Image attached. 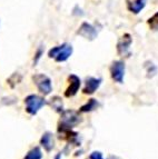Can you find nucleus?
Instances as JSON below:
<instances>
[{
  "label": "nucleus",
  "instance_id": "nucleus-8",
  "mask_svg": "<svg viewBox=\"0 0 158 159\" xmlns=\"http://www.w3.org/2000/svg\"><path fill=\"white\" fill-rule=\"evenodd\" d=\"M76 34H79V36H81L85 39L90 40V41H91V40H95L98 36L97 29H96L91 24H89V22H87V21H84L79 26Z\"/></svg>",
  "mask_w": 158,
  "mask_h": 159
},
{
  "label": "nucleus",
  "instance_id": "nucleus-7",
  "mask_svg": "<svg viewBox=\"0 0 158 159\" xmlns=\"http://www.w3.org/2000/svg\"><path fill=\"white\" fill-rule=\"evenodd\" d=\"M81 86V80L80 78L75 74H71L68 76V87L65 90V97L66 98H71L77 95L79 91V88Z\"/></svg>",
  "mask_w": 158,
  "mask_h": 159
},
{
  "label": "nucleus",
  "instance_id": "nucleus-17",
  "mask_svg": "<svg viewBox=\"0 0 158 159\" xmlns=\"http://www.w3.org/2000/svg\"><path fill=\"white\" fill-rule=\"evenodd\" d=\"M44 51H45V48L42 47V46H39V47L36 49L35 51V55H34V66L39 62V60L41 59V57L44 56Z\"/></svg>",
  "mask_w": 158,
  "mask_h": 159
},
{
  "label": "nucleus",
  "instance_id": "nucleus-4",
  "mask_svg": "<svg viewBox=\"0 0 158 159\" xmlns=\"http://www.w3.org/2000/svg\"><path fill=\"white\" fill-rule=\"evenodd\" d=\"M32 81L37 86L38 90L41 95L48 96L53 91V82L48 76L44 74H36L32 76Z\"/></svg>",
  "mask_w": 158,
  "mask_h": 159
},
{
  "label": "nucleus",
  "instance_id": "nucleus-19",
  "mask_svg": "<svg viewBox=\"0 0 158 159\" xmlns=\"http://www.w3.org/2000/svg\"><path fill=\"white\" fill-rule=\"evenodd\" d=\"M60 157H61V152H59V154L55 157V159H60Z\"/></svg>",
  "mask_w": 158,
  "mask_h": 159
},
{
  "label": "nucleus",
  "instance_id": "nucleus-13",
  "mask_svg": "<svg viewBox=\"0 0 158 159\" xmlns=\"http://www.w3.org/2000/svg\"><path fill=\"white\" fill-rule=\"evenodd\" d=\"M49 105L53 107V109L55 110V111L59 112V114H61V112L63 111V99H61L60 97H58V96H55V97H53V98L50 99Z\"/></svg>",
  "mask_w": 158,
  "mask_h": 159
},
{
  "label": "nucleus",
  "instance_id": "nucleus-10",
  "mask_svg": "<svg viewBox=\"0 0 158 159\" xmlns=\"http://www.w3.org/2000/svg\"><path fill=\"white\" fill-rule=\"evenodd\" d=\"M147 0H127V9L134 15H138L146 7Z\"/></svg>",
  "mask_w": 158,
  "mask_h": 159
},
{
  "label": "nucleus",
  "instance_id": "nucleus-1",
  "mask_svg": "<svg viewBox=\"0 0 158 159\" xmlns=\"http://www.w3.org/2000/svg\"><path fill=\"white\" fill-rule=\"evenodd\" d=\"M81 116L76 110H72V109L63 110L61 112L60 120L58 122L57 129H72L75 126L79 125L81 122Z\"/></svg>",
  "mask_w": 158,
  "mask_h": 159
},
{
  "label": "nucleus",
  "instance_id": "nucleus-12",
  "mask_svg": "<svg viewBox=\"0 0 158 159\" xmlns=\"http://www.w3.org/2000/svg\"><path fill=\"white\" fill-rule=\"evenodd\" d=\"M98 107H99V102H98V100L95 98H91V99H89L87 102L85 103V105H82V106L80 107L79 111L80 112H90V111L96 110Z\"/></svg>",
  "mask_w": 158,
  "mask_h": 159
},
{
  "label": "nucleus",
  "instance_id": "nucleus-3",
  "mask_svg": "<svg viewBox=\"0 0 158 159\" xmlns=\"http://www.w3.org/2000/svg\"><path fill=\"white\" fill-rule=\"evenodd\" d=\"M25 105H26V111L31 116H36L40 109L47 105V101L44 97L32 93L25 98Z\"/></svg>",
  "mask_w": 158,
  "mask_h": 159
},
{
  "label": "nucleus",
  "instance_id": "nucleus-6",
  "mask_svg": "<svg viewBox=\"0 0 158 159\" xmlns=\"http://www.w3.org/2000/svg\"><path fill=\"white\" fill-rule=\"evenodd\" d=\"M132 43V34L128 32H125L124 34H121L119 37L118 41H117V53L118 56L124 57L129 55V49Z\"/></svg>",
  "mask_w": 158,
  "mask_h": 159
},
{
  "label": "nucleus",
  "instance_id": "nucleus-2",
  "mask_svg": "<svg viewBox=\"0 0 158 159\" xmlns=\"http://www.w3.org/2000/svg\"><path fill=\"white\" fill-rule=\"evenodd\" d=\"M74 52V48L69 43H63V45L55 46L48 51V57L53 59L56 62H65L71 57Z\"/></svg>",
  "mask_w": 158,
  "mask_h": 159
},
{
  "label": "nucleus",
  "instance_id": "nucleus-15",
  "mask_svg": "<svg viewBox=\"0 0 158 159\" xmlns=\"http://www.w3.org/2000/svg\"><path fill=\"white\" fill-rule=\"evenodd\" d=\"M147 25L151 31H158V11L147 19Z\"/></svg>",
  "mask_w": 158,
  "mask_h": 159
},
{
  "label": "nucleus",
  "instance_id": "nucleus-16",
  "mask_svg": "<svg viewBox=\"0 0 158 159\" xmlns=\"http://www.w3.org/2000/svg\"><path fill=\"white\" fill-rule=\"evenodd\" d=\"M21 79H22V77H21L19 74H12L10 76V77L7 79V84H8L9 86H10L11 88H15L17 85H18L19 82L21 81Z\"/></svg>",
  "mask_w": 158,
  "mask_h": 159
},
{
  "label": "nucleus",
  "instance_id": "nucleus-9",
  "mask_svg": "<svg viewBox=\"0 0 158 159\" xmlns=\"http://www.w3.org/2000/svg\"><path fill=\"white\" fill-rule=\"evenodd\" d=\"M101 82H103L101 78L87 77L86 80H85V86L82 88V93L85 95H94L99 89Z\"/></svg>",
  "mask_w": 158,
  "mask_h": 159
},
{
  "label": "nucleus",
  "instance_id": "nucleus-14",
  "mask_svg": "<svg viewBox=\"0 0 158 159\" xmlns=\"http://www.w3.org/2000/svg\"><path fill=\"white\" fill-rule=\"evenodd\" d=\"M42 158V151L40 147H35L28 151V154L25 156L24 159H41Z\"/></svg>",
  "mask_w": 158,
  "mask_h": 159
},
{
  "label": "nucleus",
  "instance_id": "nucleus-18",
  "mask_svg": "<svg viewBox=\"0 0 158 159\" xmlns=\"http://www.w3.org/2000/svg\"><path fill=\"white\" fill-rule=\"evenodd\" d=\"M89 159H104V156L100 151H94L90 154Z\"/></svg>",
  "mask_w": 158,
  "mask_h": 159
},
{
  "label": "nucleus",
  "instance_id": "nucleus-11",
  "mask_svg": "<svg viewBox=\"0 0 158 159\" xmlns=\"http://www.w3.org/2000/svg\"><path fill=\"white\" fill-rule=\"evenodd\" d=\"M40 145L47 152L51 151L55 147V140H53V135L49 131H46L40 138Z\"/></svg>",
  "mask_w": 158,
  "mask_h": 159
},
{
  "label": "nucleus",
  "instance_id": "nucleus-5",
  "mask_svg": "<svg viewBox=\"0 0 158 159\" xmlns=\"http://www.w3.org/2000/svg\"><path fill=\"white\" fill-rule=\"evenodd\" d=\"M125 62L123 60H115L109 67L110 77L117 84H123L125 78Z\"/></svg>",
  "mask_w": 158,
  "mask_h": 159
}]
</instances>
